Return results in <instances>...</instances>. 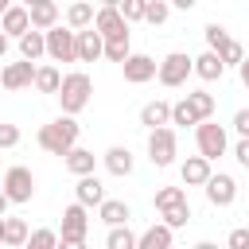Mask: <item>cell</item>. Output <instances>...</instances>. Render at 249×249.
Wrapping results in <instances>:
<instances>
[{"instance_id": "1", "label": "cell", "mask_w": 249, "mask_h": 249, "mask_svg": "<svg viewBox=\"0 0 249 249\" xmlns=\"http://www.w3.org/2000/svg\"><path fill=\"white\" fill-rule=\"evenodd\" d=\"M78 121L74 117H54L51 124H43L39 128V148L43 152H51V156H70L74 148H78Z\"/></svg>"}, {"instance_id": "2", "label": "cell", "mask_w": 249, "mask_h": 249, "mask_svg": "<svg viewBox=\"0 0 249 249\" xmlns=\"http://www.w3.org/2000/svg\"><path fill=\"white\" fill-rule=\"evenodd\" d=\"M89 97H93V82H89V74H86V70H74V74H66V78H62V89H58L62 117L82 113V109L89 105Z\"/></svg>"}, {"instance_id": "3", "label": "cell", "mask_w": 249, "mask_h": 249, "mask_svg": "<svg viewBox=\"0 0 249 249\" xmlns=\"http://www.w3.org/2000/svg\"><path fill=\"white\" fill-rule=\"evenodd\" d=\"M195 74V58L187 54V51H171V54H163V62H160V86H167V89H175V86H187V78Z\"/></svg>"}, {"instance_id": "4", "label": "cell", "mask_w": 249, "mask_h": 249, "mask_svg": "<svg viewBox=\"0 0 249 249\" xmlns=\"http://www.w3.org/2000/svg\"><path fill=\"white\" fill-rule=\"evenodd\" d=\"M4 195H8V202H31L35 198V175H31V167H23V163H16V167H8L4 171V187H0Z\"/></svg>"}, {"instance_id": "5", "label": "cell", "mask_w": 249, "mask_h": 249, "mask_svg": "<svg viewBox=\"0 0 249 249\" xmlns=\"http://www.w3.org/2000/svg\"><path fill=\"white\" fill-rule=\"evenodd\" d=\"M47 58L51 62H78V31L70 27H51L47 31Z\"/></svg>"}, {"instance_id": "6", "label": "cell", "mask_w": 249, "mask_h": 249, "mask_svg": "<svg viewBox=\"0 0 249 249\" xmlns=\"http://www.w3.org/2000/svg\"><path fill=\"white\" fill-rule=\"evenodd\" d=\"M195 144H198V156L202 160H218V156H226V148H230V140H226V128L222 124H214V121H202L198 128H195Z\"/></svg>"}, {"instance_id": "7", "label": "cell", "mask_w": 249, "mask_h": 249, "mask_svg": "<svg viewBox=\"0 0 249 249\" xmlns=\"http://www.w3.org/2000/svg\"><path fill=\"white\" fill-rule=\"evenodd\" d=\"M86 233H89V210H86V206H78V202H70V206L62 210L58 241H86Z\"/></svg>"}, {"instance_id": "8", "label": "cell", "mask_w": 249, "mask_h": 249, "mask_svg": "<svg viewBox=\"0 0 249 249\" xmlns=\"http://www.w3.org/2000/svg\"><path fill=\"white\" fill-rule=\"evenodd\" d=\"M148 160L156 167H171L175 163V128H156L148 132Z\"/></svg>"}, {"instance_id": "9", "label": "cell", "mask_w": 249, "mask_h": 249, "mask_svg": "<svg viewBox=\"0 0 249 249\" xmlns=\"http://www.w3.org/2000/svg\"><path fill=\"white\" fill-rule=\"evenodd\" d=\"M93 31H97L101 39H121V35H128V23H124V16H121V8H117L113 0L97 8V19H93Z\"/></svg>"}, {"instance_id": "10", "label": "cell", "mask_w": 249, "mask_h": 249, "mask_svg": "<svg viewBox=\"0 0 249 249\" xmlns=\"http://www.w3.org/2000/svg\"><path fill=\"white\" fill-rule=\"evenodd\" d=\"M35 62H8L4 70H0V86L4 89H12V93H19V89H27V86H35Z\"/></svg>"}, {"instance_id": "11", "label": "cell", "mask_w": 249, "mask_h": 249, "mask_svg": "<svg viewBox=\"0 0 249 249\" xmlns=\"http://www.w3.org/2000/svg\"><path fill=\"white\" fill-rule=\"evenodd\" d=\"M206 191V202L210 206H233V198H237V183H233V175H210V183L202 187Z\"/></svg>"}, {"instance_id": "12", "label": "cell", "mask_w": 249, "mask_h": 249, "mask_svg": "<svg viewBox=\"0 0 249 249\" xmlns=\"http://www.w3.org/2000/svg\"><path fill=\"white\" fill-rule=\"evenodd\" d=\"M124 82H132V86H144V82H152L156 74H160V62L152 58V54H132L124 66Z\"/></svg>"}, {"instance_id": "13", "label": "cell", "mask_w": 249, "mask_h": 249, "mask_svg": "<svg viewBox=\"0 0 249 249\" xmlns=\"http://www.w3.org/2000/svg\"><path fill=\"white\" fill-rule=\"evenodd\" d=\"M27 16H31V27L35 31H51V27H58V4L54 0H31L27 4Z\"/></svg>"}, {"instance_id": "14", "label": "cell", "mask_w": 249, "mask_h": 249, "mask_svg": "<svg viewBox=\"0 0 249 249\" xmlns=\"http://www.w3.org/2000/svg\"><path fill=\"white\" fill-rule=\"evenodd\" d=\"M0 31H4L8 39H23V35L31 31V16H27V8H23V4H12V8L4 12V19H0Z\"/></svg>"}, {"instance_id": "15", "label": "cell", "mask_w": 249, "mask_h": 249, "mask_svg": "<svg viewBox=\"0 0 249 249\" xmlns=\"http://www.w3.org/2000/svg\"><path fill=\"white\" fill-rule=\"evenodd\" d=\"M179 175H183V187H206L214 171H210V160H202V156H187L183 167H179Z\"/></svg>"}, {"instance_id": "16", "label": "cell", "mask_w": 249, "mask_h": 249, "mask_svg": "<svg viewBox=\"0 0 249 249\" xmlns=\"http://www.w3.org/2000/svg\"><path fill=\"white\" fill-rule=\"evenodd\" d=\"M140 124L148 128V132H156V128H167L171 124V101H148L144 109H140Z\"/></svg>"}, {"instance_id": "17", "label": "cell", "mask_w": 249, "mask_h": 249, "mask_svg": "<svg viewBox=\"0 0 249 249\" xmlns=\"http://www.w3.org/2000/svg\"><path fill=\"white\" fill-rule=\"evenodd\" d=\"M74 202L78 206H101L105 202V187H101V179L97 175H86V179H78V187H74Z\"/></svg>"}, {"instance_id": "18", "label": "cell", "mask_w": 249, "mask_h": 249, "mask_svg": "<svg viewBox=\"0 0 249 249\" xmlns=\"http://www.w3.org/2000/svg\"><path fill=\"white\" fill-rule=\"evenodd\" d=\"M101 160H105V171H109V175H117V179L132 175V163H136V160H132V152H128L124 144H113Z\"/></svg>"}, {"instance_id": "19", "label": "cell", "mask_w": 249, "mask_h": 249, "mask_svg": "<svg viewBox=\"0 0 249 249\" xmlns=\"http://www.w3.org/2000/svg\"><path fill=\"white\" fill-rule=\"evenodd\" d=\"M97 218H101L109 230H117V226H128L132 206H128V202H121V198H105V202L97 206Z\"/></svg>"}, {"instance_id": "20", "label": "cell", "mask_w": 249, "mask_h": 249, "mask_svg": "<svg viewBox=\"0 0 249 249\" xmlns=\"http://www.w3.org/2000/svg\"><path fill=\"white\" fill-rule=\"evenodd\" d=\"M101 54H105V39H101L93 27L78 31V62H97Z\"/></svg>"}, {"instance_id": "21", "label": "cell", "mask_w": 249, "mask_h": 249, "mask_svg": "<svg viewBox=\"0 0 249 249\" xmlns=\"http://www.w3.org/2000/svg\"><path fill=\"white\" fill-rule=\"evenodd\" d=\"M93 19H97V8L86 4V0H78V4L66 8V27L70 31H86V27H93Z\"/></svg>"}, {"instance_id": "22", "label": "cell", "mask_w": 249, "mask_h": 249, "mask_svg": "<svg viewBox=\"0 0 249 249\" xmlns=\"http://www.w3.org/2000/svg\"><path fill=\"white\" fill-rule=\"evenodd\" d=\"M43 54H47V35L31 27V31L19 39V58H23V62H39Z\"/></svg>"}, {"instance_id": "23", "label": "cell", "mask_w": 249, "mask_h": 249, "mask_svg": "<svg viewBox=\"0 0 249 249\" xmlns=\"http://www.w3.org/2000/svg\"><path fill=\"white\" fill-rule=\"evenodd\" d=\"M93 167H97V156H93L89 148H74V152L66 156V171H70V175H78V179L93 175Z\"/></svg>"}, {"instance_id": "24", "label": "cell", "mask_w": 249, "mask_h": 249, "mask_svg": "<svg viewBox=\"0 0 249 249\" xmlns=\"http://www.w3.org/2000/svg\"><path fill=\"white\" fill-rule=\"evenodd\" d=\"M171 233H175V230H167L163 222H156V226H148V230L140 233L136 249H171Z\"/></svg>"}, {"instance_id": "25", "label": "cell", "mask_w": 249, "mask_h": 249, "mask_svg": "<svg viewBox=\"0 0 249 249\" xmlns=\"http://www.w3.org/2000/svg\"><path fill=\"white\" fill-rule=\"evenodd\" d=\"M195 74H198L202 82H218V78L226 74V66H222V58H218L214 51H202V54L195 58Z\"/></svg>"}, {"instance_id": "26", "label": "cell", "mask_w": 249, "mask_h": 249, "mask_svg": "<svg viewBox=\"0 0 249 249\" xmlns=\"http://www.w3.org/2000/svg\"><path fill=\"white\" fill-rule=\"evenodd\" d=\"M187 105H191V113L198 117V124H202V121H210V117H214V109H218L214 93H206V89H191V93H187Z\"/></svg>"}, {"instance_id": "27", "label": "cell", "mask_w": 249, "mask_h": 249, "mask_svg": "<svg viewBox=\"0 0 249 249\" xmlns=\"http://www.w3.org/2000/svg\"><path fill=\"white\" fill-rule=\"evenodd\" d=\"M62 78H66V74H62L58 66H39V70H35V89H39V93H54V97H58Z\"/></svg>"}, {"instance_id": "28", "label": "cell", "mask_w": 249, "mask_h": 249, "mask_svg": "<svg viewBox=\"0 0 249 249\" xmlns=\"http://www.w3.org/2000/svg\"><path fill=\"white\" fill-rule=\"evenodd\" d=\"M27 237H31V230H27L23 218H4V245L8 249H23Z\"/></svg>"}, {"instance_id": "29", "label": "cell", "mask_w": 249, "mask_h": 249, "mask_svg": "<svg viewBox=\"0 0 249 249\" xmlns=\"http://www.w3.org/2000/svg\"><path fill=\"white\" fill-rule=\"evenodd\" d=\"M136 241H140V233H132L128 226H117L105 233V249H136Z\"/></svg>"}, {"instance_id": "30", "label": "cell", "mask_w": 249, "mask_h": 249, "mask_svg": "<svg viewBox=\"0 0 249 249\" xmlns=\"http://www.w3.org/2000/svg\"><path fill=\"white\" fill-rule=\"evenodd\" d=\"M105 58L109 62H128L132 58V47H128V35H121V39H105Z\"/></svg>"}, {"instance_id": "31", "label": "cell", "mask_w": 249, "mask_h": 249, "mask_svg": "<svg viewBox=\"0 0 249 249\" xmlns=\"http://www.w3.org/2000/svg\"><path fill=\"white\" fill-rule=\"evenodd\" d=\"M179 202H187L183 187H160V191H156V210H160V214L171 210V206H179Z\"/></svg>"}, {"instance_id": "32", "label": "cell", "mask_w": 249, "mask_h": 249, "mask_svg": "<svg viewBox=\"0 0 249 249\" xmlns=\"http://www.w3.org/2000/svg\"><path fill=\"white\" fill-rule=\"evenodd\" d=\"M167 16H171V4H167V0H144V19H148L152 27H160Z\"/></svg>"}, {"instance_id": "33", "label": "cell", "mask_w": 249, "mask_h": 249, "mask_svg": "<svg viewBox=\"0 0 249 249\" xmlns=\"http://www.w3.org/2000/svg\"><path fill=\"white\" fill-rule=\"evenodd\" d=\"M23 249H58V233L54 230H31Z\"/></svg>"}, {"instance_id": "34", "label": "cell", "mask_w": 249, "mask_h": 249, "mask_svg": "<svg viewBox=\"0 0 249 249\" xmlns=\"http://www.w3.org/2000/svg\"><path fill=\"white\" fill-rule=\"evenodd\" d=\"M202 35H206V47H210L214 54L230 43V35H226V27H222V23H206V27H202Z\"/></svg>"}, {"instance_id": "35", "label": "cell", "mask_w": 249, "mask_h": 249, "mask_svg": "<svg viewBox=\"0 0 249 249\" xmlns=\"http://www.w3.org/2000/svg\"><path fill=\"white\" fill-rule=\"evenodd\" d=\"M218 58H222V66H241V62H245V47H241L237 39H230V43L218 51Z\"/></svg>"}, {"instance_id": "36", "label": "cell", "mask_w": 249, "mask_h": 249, "mask_svg": "<svg viewBox=\"0 0 249 249\" xmlns=\"http://www.w3.org/2000/svg\"><path fill=\"white\" fill-rule=\"evenodd\" d=\"M187 222H191V206H187V202L163 210V226H167V230H179V226H187Z\"/></svg>"}, {"instance_id": "37", "label": "cell", "mask_w": 249, "mask_h": 249, "mask_svg": "<svg viewBox=\"0 0 249 249\" xmlns=\"http://www.w3.org/2000/svg\"><path fill=\"white\" fill-rule=\"evenodd\" d=\"M171 124H183V128H187V124H195V128H198V117L191 113V105H187V97L171 105Z\"/></svg>"}, {"instance_id": "38", "label": "cell", "mask_w": 249, "mask_h": 249, "mask_svg": "<svg viewBox=\"0 0 249 249\" xmlns=\"http://www.w3.org/2000/svg\"><path fill=\"white\" fill-rule=\"evenodd\" d=\"M117 8H121V16H124V23H140V19H144V0H121Z\"/></svg>"}, {"instance_id": "39", "label": "cell", "mask_w": 249, "mask_h": 249, "mask_svg": "<svg viewBox=\"0 0 249 249\" xmlns=\"http://www.w3.org/2000/svg\"><path fill=\"white\" fill-rule=\"evenodd\" d=\"M16 144H19V128L0 121V148H16Z\"/></svg>"}, {"instance_id": "40", "label": "cell", "mask_w": 249, "mask_h": 249, "mask_svg": "<svg viewBox=\"0 0 249 249\" xmlns=\"http://www.w3.org/2000/svg\"><path fill=\"white\" fill-rule=\"evenodd\" d=\"M226 249H249V230H245V226L230 230V237H226Z\"/></svg>"}, {"instance_id": "41", "label": "cell", "mask_w": 249, "mask_h": 249, "mask_svg": "<svg viewBox=\"0 0 249 249\" xmlns=\"http://www.w3.org/2000/svg\"><path fill=\"white\" fill-rule=\"evenodd\" d=\"M233 132H237L241 140H249V109H237V113H233Z\"/></svg>"}, {"instance_id": "42", "label": "cell", "mask_w": 249, "mask_h": 249, "mask_svg": "<svg viewBox=\"0 0 249 249\" xmlns=\"http://www.w3.org/2000/svg\"><path fill=\"white\" fill-rule=\"evenodd\" d=\"M233 160H237L241 167H249V140H237V144H233Z\"/></svg>"}, {"instance_id": "43", "label": "cell", "mask_w": 249, "mask_h": 249, "mask_svg": "<svg viewBox=\"0 0 249 249\" xmlns=\"http://www.w3.org/2000/svg\"><path fill=\"white\" fill-rule=\"evenodd\" d=\"M237 74H241V86H245V89H249V58H245V62H241V66H237Z\"/></svg>"}, {"instance_id": "44", "label": "cell", "mask_w": 249, "mask_h": 249, "mask_svg": "<svg viewBox=\"0 0 249 249\" xmlns=\"http://www.w3.org/2000/svg\"><path fill=\"white\" fill-rule=\"evenodd\" d=\"M58 249H86V241H58Z\"/></svg>"}, {"instance_id": "45", "label": "cell", "mask_w": 249, "mask_h": 249, "mask_svg": "<svg viewBox=\"0 0 249 249\" xmlns=\"http://www.w3.org/2000/svg\"><path fill=\"white\" fill-rule=\"evenodd\" d=\"M8 206H12V202H8V195L0 191V218H8Z\"/></svg>"}, {"instance_id": "46", "label": "cell", "mask_w": 249, "mask_h": 249, "mask_svg": "<svg viewBox=\"0 0 249 249\" xmlns=\"http://www.w3.org/2000/svg\"><path fill=\"white\" fill-rule=\"evenodd\" d=\"M4 54H8V35L0 31V58H4Z\"/></svg>"}, {"instance_id": "47", "label": "cell", "mask_w": 249, "mask_h": 249, "mask_svg": "<svg viewBox=\"0 0 249 249\" xmlns=\"http://www.w3.org/2000/svg\"><path fill=\"white\" fill-rule=\"evenodd\" d=\"M195 249H218V245H214V241H198Z\"/></svg>"}, {"instance_id": "48", "label": "cell", "mask_w": 249, "mask_h": 249, "mask_svg": "<svg viewBox=\"0 0 249 249\" xmlns=\"http://www.w3.org/2000/svg\"><path fill=\"white\" fill-rule=\"evenodd\" d=\"M8 8H12V4H8V0H0V19H4V12H8Z\"/></svg>"}, {"instance_id": "49", "label": "cell", "mask_w": 249, "mask_h": 249, "mask_svg": "<svg viewBox=\"0 0 249 249\" xmlns=\"http://www.w3.org/2000/svg\"><path fill=\"white\" fill-rule=\"evenodd\" d=\"M0 245H4V218H0Z\"/></svg>"}]
</instances>
